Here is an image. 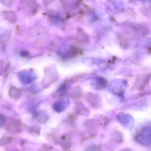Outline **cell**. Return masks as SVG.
<instances>
[{"instance_id":"cell-1","label":"cell","mask_w":151,"mask_h":151,"mask_svg":"<svg viewBox=\"0 0 151 151\" xmlns=\"http://www.w3.org/2000/svg\"><path fill=\"white\" fill-rule=\"evenodd\" d=\"M6 130L9 132L13 133H18L22 130V123L18 119L10 118L8 121L6 120Z\"/></svg>"},{"instance_id":"cell-2","label":"cell","mask_w":151,"mask_h":151,"mask_svg":"<svg viewBox=\"0 0 151 151\" xmlns=\"http://www.w3.org/2000/svg\"><path fill=\"white\" fill-rule=\"evenodd\" d=\"M13 140V138L8 136L3 137L0 139V145L5 146L11 143Z\"/></svg>"},{"instance_id":"cell-3","label":"cell","mask_w":151,"mask_h":151,"mask_svg":"<svg viewBox=\"0 0 151 151\" xmlns=\"http://www.w3.org/2000/svg\"><path fill=\"white\" fill-rule=\"evenodd\" d=\"M9 95L12 99H18L21 96V93L16 89H12L9 93Z\"/></svg>"},{"instance_id":"cell-4","label":"cell","mask_w":151,"mask_h":151,"mask_svg":"<svg viewBox=\"0 0 151 151\" xmlns=\"http://www.w3.org/2000/svg\"><path fill=\"white\" fill-rule=\"evenodd\" d=\"M37 119L39 123H44L47 121V116L44 113L40 112L37 115Z\"/></svg>"},{"instance_id":"cell-5","label":"cell","mask_w":151,"mask_h":151,"mask_svg":"<svg viewBox=\"0 0 151 151\" xmlns=\"http://www.w3.org/2000/svg\"><path fill=\"white\" fill-rule=\"evenodd\" d=\"M6 118L4 115L0 114V128L3 127L6 122Z\"/></svg>"},{"instance_id":"cell-6","label":"cell","mask_w":151,"mask_h":151,"mask_svg":"<svg viewBox=\"0 0 151 151\" xmlns=\"http://www.w3.org/2000/svg\"><path fill=\"white\" fill-rule=\"evenodd\" d=\"M30 132L32 134H39L40 132V128L37 126H34L31 129Z\"/></svg>"}]
</instances>
